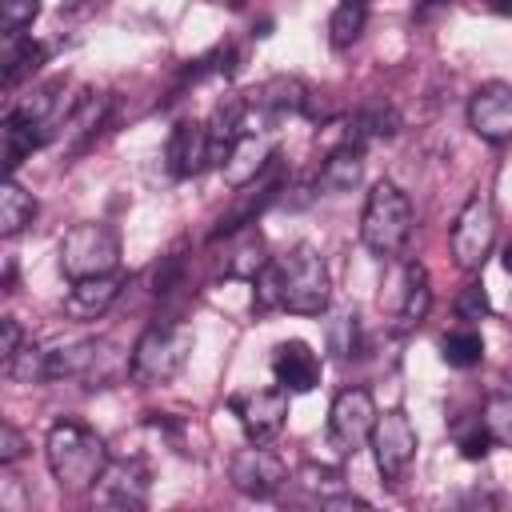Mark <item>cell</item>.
<instances>
[{"mask_svg": "<svg viewBox=\"0 0 512 512\" xmlns=\"http://www.w3.org/2000/svg\"><path fill=\"white\" fill-rule=\"evenodd\" d=\"M492 244H496V204L484 192H476L456 212L452 232H448V248H452L456 268H464V272L484 268V260L492 256Z\"/></svg>", "mask_w": 512, "mask_h": 512, "instance_id": "52a82bcc", "label": "cell"}, {"mask_svg": "<svg viewBox=\"0 0 512 512\" xmlns=\"http://www.w3.org/2000/svg\"><path fill=\"white\" fill-rule=\"evenodd\" d=\"M212 4H228V8H240L244 0H212Z\"/></svg>", "mask_w": 512, "mask_h": 512, "instance_id": "f35d334b", "label": "cell"}, {"mask_svg": "<svg viewBox=\"0 0 512 512\" xmlns=\"http://www.w3.org/2000/svg\"><path fill=\"white\" fill-rule=\"evenodd\" d=\"M108 108H112V100L104 92H80L76 104H72V112H68V120H64V128H60V136L68 140V148H84L104 128Z\"/></svg>", "mask_w": 512, "mask_h": 512, "instance_id": "44dd1931", "label": "cell"}, {"mask_svg": "<svg viewBox=\"0 0 512 512\" xmlns=\"http://www.w3.org/2000/svg\"><path fill=\"white\" fill-rule=\"evenodd\" d=\"M36 220V200L12 176L0 184V236H16Z\"/></svg>", "mask_w": 512, "mask_h": 512, "instance_id": "484cf974", "label": "cell"}, {"mask_svg": "<svg viewBox=\"0 0 512 512\" xmlns=\"http://www.w3.org/2000/svg\"><path fill=\"white\" fill-rule=\"evenodd\" d=\"M504 272H512V244L504 248Z\"/></svg>", "mask_w": 512, "mask_h": 512, "instance_id": "74e56055", "label": "cell"}, {"mask_svg": "<svg viewBox=\"0 0 512 512\" xmlns=\"http://www.w3.org/2000/svg\"><path fill=\"white\" fill-rule=\"evenodd\" d=\"M164 164H168V172H172L176 180H192V176H200V172L212 164L208 124H200V120H180V124L168 132Z\"/></svg>", "mask_w": 512, "mask_h": 512, "instance_id": "2e32d148", "label": "cell"}, {"mask_svg": "<svg viewBox=\"0 0 512 512\" xmlns=\"http://www.w3.org/2000/svg\"><path fill=\"white\" fill-rule=\"evenodd\" d=\"M440 356H444L448 368H460V372L464 368H476L484 360V340H480L476 328H456V332H448L440 340Z\"/></svg>", "mask_w": 512, "mask_h": 512, "instance_id": "f546056e", "label": "cell"}, {"mask_svg": "<svg viewBox=\"0 0 512 512\" xmlns=\"http://www.w3.org/2000/svg\"><path fill=\"white\" fill-rule=\"evenodd\" d=\"M148 488H152V472L144 460L128 456V460H108L104 476L92 488V500L104 508H144L148 504Z\"/></svg>", "mask_w": 512, "mask_h": 512, "instance_id": "5bb4252c", "label": "cell"}, {"mask_svg": "<svg viewBox=\"0 0 512 512\" xmlns=\"http://www.w3.org/2000/svg\"><path fill=\"white\" fill-rule=\"evenodd\" d=\"M20 352H24V328L16 316H4L0 320V368H8Z\"/></svg>", "mask_w": 512, "mask_h": 512, "instance_id": "836d02e7", "label": "cell"}, {"mask_svg": "<svg viewBox=\"0 0 512 512\" xmlns=\"http://www.w3.org/2000/svg\"><path fill=\"white\" fill-rule=\"evenodd\" d=\"M304 100H308V88L296 76H272V80H264L260 88H252L244 96V104H248V136H260V132L276 128L284 116L304 112Z\"/></svg>", "mask_w": 512, "mask_h": 512, "instance_id": "8fae6325", "label": "cell"}, {"mask_svg": "<svg viewBox=\"0 0 512 512\" xmlns=\"http://www.w3.org/2000/svg\"><path fill=\"white\" fill-rule=\"evenodd\" d=\"M288 388H252V392H244V396H236L232 400V412H236V420H240V428H244V436L248 440H256V444H268L280 428H284V420H288Z\"/></svg>", "mask_w": 512, "mask_h": 512, "instance_id": "4fadbf2b", "label": "cell"}, {"mask_svg": "<svg viewBox=\"0 0 512 512\" xmlns=\"http://www.w3.org/2000/svg\"><path fill=\"white\" fill-rule=\"evenodd\" d=\"M456 316H460L464 324H472V320H484V316H488V296H484V288H480V284H468V288L456 296Z\"/></svg>", "mask_w": 512, "mask_h": 512, "instance_id": "e575fe53", "label": "cell"}, {"mask_svg": "<svg viewBox=\"0 0 512 512\" xmlns=\"http://www.w3.org/2000/svg\"><path fill=\"white\" fill-rule=\"evenodd\" d=\"M396 128H400L396 108H392V104H384V100H368V104H360V108L352 112L344 140H348V144H356V148H368V144H376V140L396 136Z\"/></svg>", "mask_w": 512, "mask_h": 512, "instance_id": "7402d4cb", "label": "cell"}, {"mask_svg": "<svg viewBox=\"0 0 512 512\" xmlns=\"http://www.w3.org/2000/svg\"><path fill=\"white\" fill-rule=\"evenodd\" d=\"M100 356L104 352L92 336H48L40 344H24V352L4 368V376L24 380V384L84 380V376H92Z\"/></svg>", "mask_w": 512, "mask_h": 512, "instance_id": "3957f363", "label": "cell"}, {"mask_svg": "<svg viewBox=\"0 0 512 512\" xmlns=\"http://www.w3.org/2000/svg\"><path fill=\"white\" fill-rule=\"evenodd\" d=\"M364 24H368V0H336V8L328 16V44L336 52L352 48L360 40Z\"/></svg>", "mask_w": 512, "mask_h": 512, "instance_id": "cb8c5ba5", "label": "cell"}, {"mask_svg": "<svg viewBox=\"0 0 512 512\" xmlns=\"http://www.w3.org/2000/svg\"><path fill=\"white\" fill-rule=\"evenodd\" d=\"M376 400L368 388H340L332 408H328V440L336 452L352 456L368 444L372 428H376Z\"/></svg>", "mask_w": 512, "mask_h": 512, "instance_id": "9c48e42d", "label": "cell"}, {"mask_svg": "<svg viewBox=\"0 0 512 512\" xmlns=\"http://www.w3.org/2000/svg\"><path fill=\"white\" fill-rule=\"evenodd\" d=\"M368 448H372L376 472H380L388 484H396V480L408 472L412 456H416V428H412V420H408L400 408L380 412V416H376V428H372V436H368Z\"/></svg>", "mask_w": 512, "mask_h": 512, "instance_id": "30bf717a", "label": "cell"}, {"mask_svg": "<svg viewBox=\"0 0 512 512\" xmlns=\"http://www.w3.org/2000/svg\"><path fill=\"white\" fill-rule=\"evenodd\" d=\"M228 476H232V488L244 492V496H252V500H268V496H276V492L288 484L284 460H280L272 448L256 444V440L232 456Z\"/></svg>", "mask_w": 512, "mask_h": 512, "instance_id": "7c38bea8", "label": "cell"}, {"mask_svg": "<svg viewBox=\"0 0 512 512\" xmlns=\"http://www.w3.org/2000/svg\"><path fill=\"white\" fill-rule=\"evenodd\" d=\"M296 484L308 492V496H316L320 504H328L332 496H340V492H348V484H344V472L340 468H328V464H300V472H296Z\"/></svg>", "mask_w": 512, "mask_h": 512, "instance_id": "4dcf8cb0", "label": "cell"}, {"mask_svg": "<svg viewBox=\"0 0 512 512\" xmlns=\"http://www.w3.org/2000/svg\"><path fill=\"white\" fill-rule=\"evenodd\" d=\"M56 256H60V272H64L68 280L120 272V232H116L112 224H100V220L72 224V228L64 232Z\"/></svg>", "mask_w": 512, "mask_h": 512, "instance_id": "8992f818", "label": "cell"}, {"mask_svg": "<svg viewBox=\"0 0 512 512\" xmlns=\"http://www.w3.org/2000/svg\"><path fill=\"white\" fill-rule=\"evenodd\" d=\"M44 60V44L20 36H4V88H16L28 72H36Z\"/></svg>", "mask_w": 512, "mask_h": 512, "instance_id": "83f0119b", "label": "cell"}, {"mask_svg": "<svg viewBox=\"0 0 512 512\" xmlns=\"http://www.w3.org/2000/svg\"><path fill=\"white\" fill-rule=\"evenodd\" d=\"M480 420H484L492 444L512 448V384H496V388H488L484 408H480Z\"/></svg>", "mask_w": 512, "mask_h": 512, "instance_id": "4316f807", "label": "cell"}, {"mask_svg": "<svg viewBox=\"0 0 512 512\" xmlns=\"http://www.w3.org/2000/svg\"><path fill=\"white\" fill-rule=\"evenodd\" d=\"M120 288H124V276H120V272L72 280L68 300H64V316H68V320H80V324H84V320H96V316H104V312L116 304Z\"/></svg>", "mask_w": 512, "mask_h": 512, "instance_id": "ac0fdd59", "label": "cell"}, {"mask_svg": "<svg viewBox=\"0 0 512 512\" xmlns=\"http://www.w3.org/2000/svg\"><path fill=\"white\" fill-rule=\"evenodd\" d=\"M272 376L280 388L296 392H312L320 384V356L304 344V340H284L272 352Z\"/></svg>", "mask_w": 512, "mask_h": 512, "instance_id": "d6986e66", "label": "cell"}, {"mask_svg": "<svg viewBox=\"0 0 512 512\" xmlns=\"http://www.w3.org/2000/svg\"><path fill=\"white\" fill-rule=\"evenodd\" d=\"M192 352V328L184 320H156L140 332L128 356V376L136 384H168Z\"/></svg>", "mask_w": 512, "mask_h": 512, "instance_id": "5b68a950", "label": "cell"}, {"mask_svg": "<svg viewBox=\"0 0 512 512\" xmlns=\"http://www.w3.org/2000/svg\"><path fill=\"white\" fill-rule=\"evenodd\" d=\"M360 176H364V148L340 140L324 156V164L316 172V188H324V192H352L360 184Z\"/></svg>", "mask_w": 512, "mask_h": 512, "instance_id": "603a6c76", "label": "cell"}, {"mask_svg": "<svg viewBox=\"0 0 512 512\" xmlns=\"http://www.w3.org/2000/svg\"><path fill=\"white\" fill-rule=\"evenodd\" d=\"M260 308H284L292 316H324L332 304L328 264L312 244H296L268 260V268L252 280Z\"/></svg>", "mask_w": 512, "mask_h": 512, "instance_id": "6da1fadb", "label": "cell"}, {"mask_svg": "<svg viewBox=\"0 0 512 512\" xmlns=\"http://www.w3.org/2000/svg\"><path fill=\"white\" fill-rule=\"evenodd\" d=\"M0 144H4V172L12 176L16 168H20V160L24 156H32L40 144H48L32 124H24L20 116H4V124H0Z\"/></svg>", "mask_w": 512, "mask_h": 512, "instance_id": "d4e9b609", "label": "cell"}, {"mask_svg": "<svg viewBox=\"0 0 512 512\" xmlns=\"http://www.w3.org/2000/svg\"><path fill=\"white\" fill-rule=\"evenodd\" d=\"M380 308L404 324V328H416L428 308H432V284H428V268L420 260H400L392 256L388 272H384V288H380Z\"/></svg>", "mask_w": 512, "mask_h": 512, "instance_id": "ba28073f", "label": "cell"}, {"mask_svg": "<svg viewBox=\"0 0 512 512\" xmlns=\"http://www.w3.org/2000/svg\"><path fill=\"white\" fill-rule=\"evenodd\" d=\"M248 140V104L244 96H224L208 116V148L212 164H228L232 152Z\"/></svg>", "mask_w": 512, "mask_h": 512, "instance_id": "e0dca14e", "label": "cell"}, {"mask_svg": "<svg viewBox=\"0 0 512 512\" xmlns=\"http://www.w3.org/2000/svg\"><path fill=\"white\" fill-rule=\"evenodd\" d=\"M488 8L500 12V16H512V0H488Z\"/></svg>", "mask_w": 512, "mask_h": 512, "instance_id": "8d00e7d4", "label": "cell"}, {"mask_svg": "<svg viewBox=\"0 0 512 512\" xmlns=\"http://www.w3.org/2000/svg\"><path fill=\"white\" fill-rule=\"evenodd\" d=\"M44 460H48L52 480L64 492H92L112 456H108L104 440L88 424H80V420H56L48 428V436H44Z\"/></svg>", "mask_w": 512, "mask_h": 512, "instance_id": "7a4b0ae2", "label": "cell"}, {"mask_svg": "<svg viewBox=\"0 0 512 512\" xmlns=\"http://www.w3.org/2000/svg\"><path fill=\"white\" fill-rule=\"evenodd\" d=\"M28 452V440H24V432L16 428V424H0V464H16L20 456Z\"/></svg>", "mask_w": 512, "mask_h": 512, "instance_id": "d590c367", "label": "cell"}, {"mask_svg": "<svg viewBox=\"0 0 512 512\" xmlns=\"http://www.w3.org/2000/svg\"><path fill=\"white\" fill-rule=\"evenodd\" d=\"M356 320H360L356 308H336V312H328V320H324V340H328V352H332V356L348 360V356L360 348V324H356Z\"/></svg>", "mask_w": 512, "mask_h": 512, "instance_id": "f1b7e54d", "label": "cell"}, {"mask_svg": "<svg viewBox=\"0 0 512 512\" xmlns=\"http://www.w3.org/2000/svg\"><path fill=\"white\" fill-rule=\"evenodd\" d=\"M468 128L488 144L512 140V84L500 80L480 84L468 100Z\"/></svg>", "mask_w": 512, "mask_h": 512, "instance_id": "9a60e30c", "label": "cell"}, {"mask_svg": "<svg viewBox=\"0 0 512 512\" xmlns=\"http://www.w3.org/2000/svg\"><path fill=\"white\" fill-rule=\"evenodd\" d=\"M268 244H264V232L256 224H244L228 236V252H224V276L232 280H256L264 268H268Z\"/></svg>", "mask_w": 512, "mask_h": 512, "instance_id": "ffe728a7", "label": "cell"}, {"mask_svg": "<svg viewBox=\"0 0 512 512\" xmlns=\"http://www.w3.org/2000/svg\"><path fill=\"white\" fill-rule=\"evenodd\" d=\"M40 16V0H0V32L20 36Z\"/></svg>", "mask_w": 512, "mask_h": 512, "instance_id": "d6a6232c", "label": "cell"}, {"mask_svg": "<svg viewBox=\"0 0 512 512\" xmlns=\"http://www.w3.org/2000/svg\"><path fill=\"white\" fill-rule=\"evenodd\" d=\"M360 240L372 256H400L412 240V200L404 196L400 184L392 180H380L372 184L368 200H364V212H360Z\"/></svg>", "mask_w": 512, "mask_h": 512, "instance_id": "277c9868", "label": "cell"}, {"mask_svg": "<svg viewBox=\"0 0 512 512\" xmlns=\"http://www.w3.org/2000/svg\"><path fill=\"white\" fill-rule=\"evenodd\" d=\"M456 448H460V456L464 460H484L488 456V448H492V436H488V428H484V420L480 416H472V420H464V424H456Z\"/></svg>", "mask_w": 512, "mask_h": 512, "instance_id": "1f68e13d", "label": "cell"}]
</instances>
